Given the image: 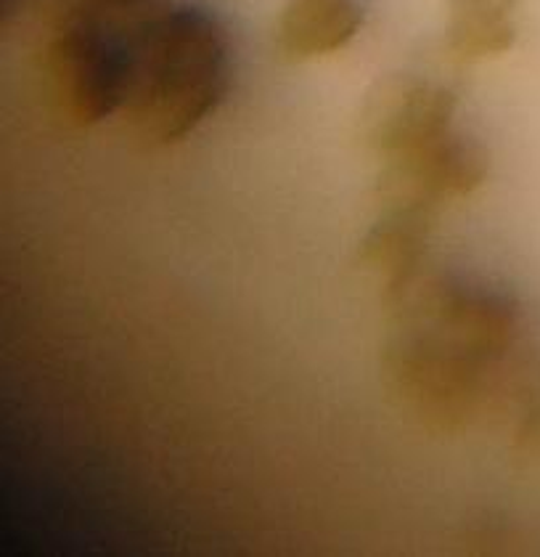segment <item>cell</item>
<instances>
[{"label":"cell","mask_w":540,"mask_h":557,"mask_svg":"<svg viewBox=\"0 0 540 557\" xmlns=\"http://www.w3.org/2000/svg\"><path fill=\"white\" fill-rule=\"evenodd\" d=\"M143 0H29V14L38 27L70 20L77 14H96V11H125Z\"/></svg>","instance_id":"cell-9"},{"label":"cell","mask_w":540,"mask_h":557,"mask_svg":"<svg viewBox=\"0 0 540 557\" xmlns=\"http://www.w3.org/2000/svg\"><path fill=\"white\" fill-rule=\"evenodd\" d=\"M390 335L381 383L398 409L432 435H459L485 404L506 398L503 361L517 337V306L418 263L385 284Z\"/></svg>","instance_id":"cell-1"},{"label":"cell","mask_w":540,"mask_h":557,"mask_svg":"<svg viewBox=\"0 0 540 557\" xmlns=\"http://www.w3.org/2000/svg\"><path fill=\"white\" fill-rule=\"evenodd\" d=\"M435 218L422 210H381V218L361 242L357 263L385 276V282L409 274L422 263Z\"/></svg>","instance_id":"cell-8"},{"label":"cell","mask_w":540,"mask_h":557,"mask_svg":"<svg viewBox=\"0 0 540 557\" xmlns=\"http://www.w3.org/2000/svg\"><path fill=\"white\" fill-rule=\"evenodd\" d=\"M363 22L357 0H289L278 22L276 46L289 62L342 51Z\"/></svg>","instance_id":"cell-6"},{"label":"cell","mask_w":540,"mask_h":557,"mask_svg":"<svg viewBox=\"0 0 540 557\" xmlns=\"http://www.w3.org/2000/svg\"><path fill=\"white\" fill-rule=\"evenodd\" d=\"M488 175V154L479 144L445 131L422 147L387 157L376 181L379 210L440 213L448 199L469 197Z\"/></svg>","instance_id":"cell-4"},{"label":"cell","mask_w":540,"mask_h":557,"mask_svg":"<svg viewBox=\"0 0 540 557\" xmlns=\"http://www.w3.org/2000/svg\"><path fill=\"white\" fill-rule=\"evenodd\" d=\"M223 27L199 9L146 3L136 29L123 123L141 147H165L202 123L228 90Z\"/></svg>","instance_id":"cell-2"},{"label":"cell","mask_w":540,"mask_h":557,"mask_svg":"<svg viewBox=\"0 0 540 557\" xmlns=\"http://www.w3.org/2000/svg\"><path fill=\"white\" fill-rule=\"evenodd\" d=\"M149 0L125 11H96L40 27V81L48 107L85 128L123 109L136 29Z\"/></svg>","instance_id":"cell-3"},{"label":"cell","mask_w":540,"mask_h":557,"mask_svg":"<svg viewBox=\"0 0 540 557\" xmlns=\"http://www.w3.org/2000/svg\"><path fill=\"white\" fill-rule=\"evenodd\" d=\"M453 112L456 96L437 83L411 75L381 77L357 112V138L387 160L451 131Z\"/></svg>","instance_id":"cell-5"},{"label":"cell","mask_w":540,"mask_h":557,"mask_svg":"<svg viewBox=\"0 0 540 557\" xmlns=\"http://www.w3.org/2000/svg\"><path fill=\"white\" fill-rule=\"evenodd\" d=\"M519 0H448L445 48L453 62L477 64L506 53L517 40L512 11Z\"/></svg>","instance_id":"cell-7"}]
</instances>
